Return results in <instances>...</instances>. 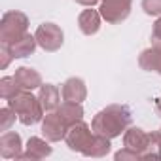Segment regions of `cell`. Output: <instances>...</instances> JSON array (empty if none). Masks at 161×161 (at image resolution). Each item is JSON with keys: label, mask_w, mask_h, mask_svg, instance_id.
I'll return each mask as SVG.
<instances>
[{"label": "cell", "mask_w": 161, "mask_h": 161, "mask_svg": "<svg viewBox=\"0 0 161 161\" xmlns=\"http://www.w3.org/2000/svg\"><path fill=\"white\" fill-rule=\"evenodd\" d=\"M27 29H29V17L23 12L10 10L2 14V19H0V42L10 46L19 38H23L27 34Z\"/></svg>", "instance_id": "obj_3"}, {"label": "cell", "mask_w": 161, "mask_h": 161, "mask_svg": "<svg viewBox=\"0 0 161 161\" xmlns=\"http://www.w3.org/2000/svg\"><path fill=\"white\" fill-rule=\"evenodd\" d=\"M150 40H152V46H159L161 47V15L152 27V38Z\"/></svg>", "instance_id": "obj_25"}, {"label": "cell", "mask_w": 161, "mask_h": 161, "mask_svg": "<svg viewBox=\"0 0 161 161\" xmlns=\"http://www.w3.org/2000/svg\"><path fill=\"white\" fill-rule=\"evenodd\" d=\"M23 153L21 135L15 131H4L0 136V155L4 159H17Z\"/></svg>", "instance_id": "obj_9"}, {"label": "cell", "mask_w": 161, "mask_h": 161, "mask_svg": "<svg viewBox=\"0 0 161 161\" xmlns=\"http://www.w3.org/2000/svg\"><path fill=\"white\" fill-rule=\"evenodd\" d=\"M142 159H161V135L159 131L150 133V144L142 153Z\"/></svg>", "instance_id": "obj_20"}, {"label": "cell", "mask_w": 161, "mask_h": 161, "mask_svg": "<svg viewBox=\"0 0 161 161\" xmlns=\"http://www.w3.org/2000/svg\"><path fill=\"white\" fill-rule=\"evenodd\" d=\"M57 112H59L61 118L68 123V127H70L72 123L80 121V119H84V106H82V103H70V101H64V103L57 108Z\"/></svg>", "instance_id": "obj_17"}, {"label": "cell", "mask_w": 161, "mask_h": 161, "mask_svg": "<svg viewBox=\"0 0 161 161\" xmlns=\"http://www.w3.org/2000/svg\"><path fill=\"white\" fill-rule=\"evenodd\" d=\"M138 66L146 72H155L161 76V47L152 46L138 55Z\"/></svg>", "instance_id": "obj_13"}, {"label": "cell", "mask_w": 161, "mask_h": 161, "mask_svg": "<svg viewBox=\"0 0 161 161\" xmlns=\"http://www.w3.org/2000/svg\"><path fill=\"white\" fill-rule=\"evenodd\" d=\"M76 2L82 4V6H87V8H93V6L99 2V0H76Z\"/></svg>", "instance_id": "obj_26"}, {"label": "cell", "mask_w": 161, "mask_h": 161, "mask_svg": "<svg viewBox=\"0 0 161 161\" xmlns=\"http://www.w3.org/2000/svg\"><path fill=\"white\" fill-rule=\"evenodd\" d=\"M95 138V131L84 121V119H80L76 123H72L66 131V136H64V142L66 146L72 150V152H80L82 153Z\"/></svg>", "instance_id": "obj_4"}, {"label": "cell", "mask_w": 161, "mask_h": 161, "mask_svg": "<svg viewBox=\"0 0 161 161\" xmlns=\"http://www.w3.org/2000/svg\"><path fill=\"white\" fill-rule=\"evenodd\" d=\"M157 131H159V135H161V129H157Z\"/></svg>", "instance_id": "obj_28"}, {"label": "cell", "mask_w": 161, "mask_h": 161, "mask_svg": "<svg viewBox=\"0 0 161 161\" xmlns=\"http://www.w3.org/2000/svg\"><path fill=\"white\" fill-rule=\"evenodd\" d=\"M110 150H112V144H110V138H106V136H101V135H97L95 133V138H93V142L82 152L86 157H104V155H108L110 153Z\"/></svg>", "instance_id": "obj_18"}, {"label": "cell", "mask_w": 161, "mask_h": 161, "mask_svg": "<svg viewBox=\"0 0 161 161\" xmlns=\"http://www.w3.org/2000/svg\"><path fill=\"white\" fill-rule=\"evenodd\" d=\"M34 36H36L38 46L44 51H49V53L61 49V46L64 44V32L55 23H42V25H38Z\"/></svg>", "instance_id": "obj_5"}, {"label": "cell", "mask_w": 161, "mask_h": 161, "mask_svg": "<svg viewBox=\"0 0 161 161\" xmlns=\"http://www.w3.org/2000/svg\"><path fill=\"white\" fill-rule=\"evenodd\" d=\"M36 46H38L36 36L27 32L23 38H19L17 42L10 44L8 47H10V51H12L14 59H25V57H31V55L36 51Z\"/></svg>", "instance_id": "obj_16"}, {"label": "cell", "mask_w": 161, "mask_h": 161, "mask_svg": "<svg viewBox=\"0 0 161 161\" xmlns=\"http://www.w3.org/2000/svg\"><path fill=\"white\" fill-rule=\"evenodd\" d=\"M61 97L63 95H61V91H59L57 86H53V84H42L40 86L38 99H40V103H42V106H44L46 112L57 110L61 106Z\"/></svg>", "instance_id": "obj_15"}, {"label": "cell", "mask_w": 161, "mask_h": 161, "mask_svg": "<svg viewBox=\"0 0 161 161\" xmlns=\"http://www.w3.org/2000/svg\"><path fill=\"white\" fill-rule=\"evenodd\" d=\"M27 152H23L17 159H27V161H38V159H44L47 155H51L53 148L49 146V140L47 138H40V136H31L27 140Z\"/></svg>", "instance_id": "obj_10"}, {"label": "cell", "mask_w": 161, "mask_h": 161, "mask_svg": "<svg viewBox=\"0 0 161 161\" xmlns=\"http://www.w3.org/2000/svg\"><path fill=\"white\" fill-rule=\"evenodd\" d=\"M155 114L161 118V97H157V99H155Z\"/></svg>", "instance_id": "obj_27"}, {"label": "cell", "mask_w": 161, "mask_h": 161, "mask_svg": "<svg viewBox=\"0 0 161 161\" xmlns=\"http://www.w3.org/2000/svg\"><path fill=\"white\" fill-rule=\"evenodd\" d=\"M61 95L63 101H70V103H84L87 99V86L82 78L72 76L61 87Z\"/></svg>", "instance_id": "obj_8"}, {"label": "cell", "mask_w": 161, "mask_h": 161, "mask_svg": "<svg viewBox=\"0 0 161 161\" xmlns=\"http://www.w3.org/2000/svg\"><path fill=\"white\" fill-rule=\"evenodd\" d=\"M66 131H68V123L61 118V114L57 110L46 112V116L42 119V135H44V138H47L49 142H61V140H64Z\"/></svg>", "instance_id": "obj_7"}, {"label": "cell", "mask_w": 161, "mask_h": 161, "mask_svg": "<svg viewBox=\"0 0 161 161\" xmlns=\"http://www.w3.org/2000/svg\"><path fill=\"white\" fill-rule=\"evenodd\" d=\"M133 0H101V15L110 25H119L131 15Z\"/></svg>", "instance_id": "obj_6"}, {"label": "cell", "mask_w": 161, "mask_h": 161, "mask_svg": "<svg viewBox=\"0 0 161 161\" xmlns=\"http://www.w3.org/2000/svg\"><path fill=\"white\" fill-rule=\"evenodd\" d=\"M131 121L133 112L127 104H108L106 108L95 114V118L91 119V129L97 135L112 140L116 136H121V133L131 127Z\"/></svg>", "instance_id": "obj_1"}, {"label": "cell", "mask_w": 161, "mask_h": 161, "mask_svg": "<svg viewBox=\"0 0 161 161\" xmlns=\"http://www.w3.org/2000/svg\"><path fill=\"white\" fill-rule=\"evenodd\" d=\"M19 91H23L21 89V86L17 84V80L12 76H4L2 80H0V97H2L4 101H10L12 97H15Z\"/></svg>", "instance_id": "obj_19"}, {"label": "cell", "mask_w": 161, "mask_h": 161, "mask_svg": "<svg viewBox=\"0 0 161 161\" xmlns=\"http://www.w3.org/2000/svg\"><path fill=\"white\" fill-rule=\"evenodd\" d=\"M14 78L17 80V84L21 86V89H25V91L40 89V86L44 84L42 82V74L36 68H31V66H19V68H15Z\"/></svg>", "instance_id": "obj_12"}, {"label": "cell", "mask_w": 161, "mask_h": 161, "mask_svg": "<svg viewBox=\"0 0 161 161\" xmlns=\"http://www.w3.org/2000/svg\"><path fill=\"white\" fill-rule=\"evenodd\" d=\"M12 59H14V55H12L10 47L6 44H2V47H0V70H6L10 66Z\"/></svg>", "instance_id": "obj_24"}, {"label": "cell", "mask_w": 161, "mask_h": 161, "mask_svg": "<svg viewBox=\"0 0 161 161\" xmlns=\"http://www.w3.org/2000/svg\"><path fill=\"white\" fill-rule=\"evenodd\" d=\"M8 106L17 114V119L23 125H34L44 119V106L38 97L32 95V91H19L15 97L8 101Z\"/></svg>", "instance_id": "obj_2"}, {"label": "cell", "mask_w": 161, "mask_h": 161, "mask_svg": "<svg viewBox=\"0 0 161 161\" xmlns=\"http://www.w3.org/2000/svg\"><path fill=\"white\" fill-rule=\"evenodd\" d=\"M114 159L116 161H136V159H140V153L131 150V148H127V146H123L119 152L114 153Z\"/></svg>", "instance_id": "obj_22"}, {"label": "cell", "mask_w": 161, "mask_h": 161, "mask_svg": "<svg viewBox=\"0 0 161 161\" xmlns=\"http://www.w3.org/2000/svg\"><path fill=\"white\" fill-rule=\"evenodd\" d=\"M17 114L10 108V106H4L2 110H0V129L2 131H10V127L14 125Z\"/></svg>", "instance_id": "obj_21"}, {"label": "cell", "mask_w": 161, "mask_h": 161, "mask_svg": "<svg viewBox=\"0 0 161 161\" xmlns=\"http://www.w3.org/2000/svg\"><path fill=\"white\" fill-rule=\"evenodd\" d=\"M148 144H150V133H146L140 127H129L123 133V146L138 152L140 153V159H142V153L146 152Z\"/></svg>", "instance_id": "obj_11"}, {"label": "cell", "mask_w": 161, "mask_h": 161, "mask_svg": "<svg viewBox=\"0 0 161 161\" xmlns=\"http://www.w3.org/2000/svg\"><path fill=\"white\" fill-rule=\"evenodd\" d=\"M142 10L146 15H161V0H142Z\"/></svg>", "instance_id": "obj_23"}, {"label": "cell", "mask_w": 161, "mask_h": 161, "mask_svg": "<svg viewBox=\"0 0 161 161\" xmlns=\"http://www.w3.org/2000/svg\"><path fill=\"white\" fill-rule=\"evenodd\" d=\"M101 19H103L101 12L89 8V10H84L82 14L78 15V27H80V31H82L86 36H93L101 29Z\"/></svg>", "instance_id": "obj_14"}]
</instances>
